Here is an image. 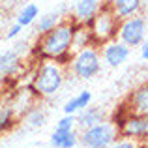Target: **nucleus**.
<instances>
[{"instance_id":"obj_1","label":"nucleus","mask_w":148,"mask_h":148,"mask_svg":"<svg viewBox=\"0 0 148 148\" xmlns=\"http://www.w3.org/2000/svg\"><path fill=\"white\" fill-rule=\"evenodd\" d=\"M75 28H77V23L69 17V19H64L60 25H56L53 30L38 36V41L32 45V53H30L34 62H41V60L56 62L62 56L73 54L71 45H73Z\"/></svg>"},{"instance_id":"obj_2","label":"nucleus","mask_w":148,"mask_h":148,"mask_svg":"<svg viewBox=\"0 0 148 148\" xmlns=\"http://www.w3.org/2000/svg\"><path fill=\"white\" fill-rule=\"evenodd\" d=\"M30 81L34 84L38 99H47L56 96L60 88L64 86L66 81V68L56 64L54 60H41L36 62L32 73H30Z\"/></svg>"},{"instance_id":"obj_3","label":"nucleus","mask_w":148,"mask_h":148,"mask_svg":"<svg viewBox=\"0 0 148 148\" xmlns=\"http://www.w3.org/2000/svg\"><path fill=\"white\" fill-rule=\"evenodd\" d=\"M118 25H120V19L112 11L109 0H105L103 6L99 8V11L96 13V17L88 23L92 41H94L96 47H101L107 41L116 40V36H118Z\"/></svg>"},{"instance_id":"obj_4","label":"nucleus","mask_w":148,"mask_h":148,"mask_svg":"<svg viewBox=\"0 0 148 148\" xmlns=\"http://www.w3.org/2000/svg\"><path fill=\"white\" fill-rule=\"evenodd\" d=\"M101 64H103V60H101L99 47L88 45V47L73 53L68 69L73 73V77H77L81 81H88V79H94L96 75H99Z\"/></svg>"},{"instance_id":"obj_5","label":"nucleus","mask_w":148,"mask_h":148,"mask_svg":"<svg viewBox=\"0 0 148 148\" xmlns=\"http://www.w3.org/2000/svg\"><path fill=\"white\" fill-rule=\"evenodd\" d=\"M118 139V127L111 120L81 130V146L83 148H111Z\"/></svg>"},{"instance_id":"obj_6","label":"nucleus","mask_w":148,"mask_h":148,"mask_svg":"<svg viewBox=\"0 0 148 148\" xmlns=\"http://www.w3.org/2000/svg\"><path fill=\"white\" fill-rule=\"evenodd\" d=\"M118 38L127 47H141L146 40V19L141 13L133 17L122 19L118 25Z\"/></svg>"},{"instance_id":"obj_7","label":"nucleus","mask_w":148,"mask_h":148,"mask_svg":"<svg viewBox=\"0 0 148 148\" xmlns=\"http://www.w3.org/2000/svg\"><path fill=\"white\" fill-rule=\"evenodd\" d=\"M25 69L26 66L23 62V56L13 47L8 51H2L0 53V86L10 84L11 81L21 79Z\"/></svg>"},{"instance_id":"obj_8","label":"nucleus","mask_w":148,"mask_h":148,"mask_svg":"<svg viewBox=\"0 0 148 148\" xmlns=\"http://www.w3.org/2000/svg\"><path fill=\"white\" fill-rule=\"evenodd\" d=\"M118 135L122 139H131V141H143L148 137V116L127 112L124 120L118 124Z\"/></svg>"},{"instance_id":"obj_9","label":"nucleus","mask_w":148,"mask_h":148,"mask_svg":"<svg viewBox=\"0 0 148 148\" xmlns=\"http://www.w3.org/2000/svg\"><path fill=\"white\" fill-rule=\"evenodd\" d=\"M101 60H103L105 66L109 68H120L124 66L127 60H130L131 54V47H127L126 43H122L120 40H111L105 45H101Z\"/></svg>"},{"instance_id":"obj_10","label":"nucleus","mask_w":148,"mask_h":148,"mask_svg":"<svg viewBox=\"0 0 148 148\" xmlns=\"http://www.w3.org/2000/svg\"><path fill=\"white\" fill-rule=\"evenodd\" d=\"M69 17H71V8H68V6H60L58 10L47 11V13H43L41 17H38V21L34 23V25H36V34L41 36V34L53 30L56 25H60L64 19H69Z\"/></svg>"},{"instance_id":"obj_11","label":"nucleus","mask_w":148,"mask_h":148,"mask_svg":"<svg viewBox=\"0 0 148 148\" xmlns=\"http://www.w3.org/2000/svg\"><path fill=\"white\" fill-rule=\"evenodd\" d=\"M101 6H103L101 0H75L71 8V19L79 25H88L96 17Z\"/></svg>"},{"instance_id":"obj_12","label":"nucleus","mask_w":148,"mask_h":148,"mask_svg":"<svg viewBox=\"0 0 148 148\" xmlns=\"http://www.w3.org/2000/svg\"><path fill=\"white\" fill-rule=\"evenodd\" d=\"M21 122L25 124L28 130H41V127L49 122V111L45 109L43 103L40 105L36 101V103L21 116Z\"/></svg>"},{"instance_id":"obj_13","label":"nucleus","mask_w":148,"mask_h":148,"mask_svg":"<svg viewBox=\"0 0 148 148\" xmlns=\"http://www.w3.org/2000/svg\"><path fill=\"white\" fill-rule=\"evenodd\" d=\"M49 145L51 148H77L81 145V133L77 130H53Z\"/></svg>"},{"instance_id":"obj_14","label":"nucleus","mask_w":148,"mask_h":148,"mask_svg":"<svg viewBox=\"0 0 148 148\" xmlns=\"http://www.w3.org/2000/svg\"><path fill=\"white\" fill-rule=\"evenodd\" d=\"M130 112H135V114H145L148 116V84H143V86L135 88L130 96H127L126 103Z\"/></svg>"},{"instance_id":"obj_15","label":"nucleus","mask_w":148,"mask_h":148,"mask_svg":"<svg viewBox=\"0 0 148 148\" xmlns=\"http://www.w3.org/2000/svg\"><path fill=\"white\" fill-rule=\"evenodd\" d=\"M75 116H77V127L79 130H86V127H92L96 124H101L105 120H109L107 111L103 107H92V105H88L86 109H83Z\"/></svg>"},{"instance_id":"obj_16","label":"nucleus","mask_w":148,"mask_h":148,"mask_svg":"<svg viewBox=\"0 0 148 148\" xmlns=\"http://www.w3.org/2000/svg\"><path fill=\"white\" fill-rule=\"evenodd\" d=\"M112 11L116 13V17L122 21V19L133 17V15H139L143 10V4L145 0H109Z\"/></svg>"},{"instance_id":"obj_17","label":"nucleus","mask_w":148,"mask_h":148,"mask_svg":"<svg viewBox=\"0 0 148 148\" xmlns=\"http://www.w3.org/2000/svg\"><path fill=\"white\" fill-rule=\"evenodd\" d=\"M19 120H21V116H19L17 111L13 109L11 101H4V103H0V135L11 131L19 124Z\"/></svg>"},{"instance_id":"obj_18","label":"nucleus","mask_w":148,"mask_h":148,"mask_svg":"<svg viewBox=\"0 0 148 148\" xmlns=\"http://www.w3.org/2000/svg\"><path fill=\"white\" fill-rule=\"evenodd\" d=\"M90 103H92V92L83 90V92H79V94L71 96V98L66 101L62 111H64V114H79V112L83 111V109H86Z\"/></svg>"},{"instance_id":"obj_19","label":"nucleus","mask_w":148,"mask_h":148,"mask_svg":"<svg viewBox=\"0 0 148 148\" xmlns=\"http://www.w3.org/2000/svg\"><path fill=\"white\" fill-rule=\"evenodd\" d=\"M38 17H40V8H38V4L28 2L19 10L17 17H15V23H19L23 28H26V26H32L34 23L38 21Z\"/></svg>"},{"instance_id":"obj_20","label":"nucleus","mask_w":148,"mask_h":148,"mask_svg":"<svg viewBox=\"0 0 148 148\" xmlns=\"http://www.w3.org/2000/svg\"><path fill=\"white\" fill-rule=\"evenodd\" d=\"M88 45H94V41H92V34H90V28H88V25H79V23H77L75 34H73L71 51L75 53V51L84 49V47H88Z\"/></svg>"},{"instance_id":"obj_21","label":"nucleus","mask_w":148,"mask_h":148,"mask_svg":"<svg viewBox=\"0 0 148 148\" xmlns=\"http://www.w3.org/2000/svg\"><path fill=\"white\" fill-rule=\"evenodd\" d=\"M54 130H77V116L75 114H64L56 120Z\"/></svg>"},{"instance_id":"obj_22","label":"nucleus","mask_w":148,"mask_h":148,"mask_svg":"<svg viewBox=\"0 0 148 148\" xmlns=\"http://www.w3.org/2000/svg\"><path fill=\"white\" fill-rule=\"evenodd\" d=\"M21 32H23V26L19 25V23H13V25L6 30L4 38H6V40H17V38L21 36Z\"/></svg>"},{"instance_id":"obj_23","label":"nucleus","mask_w":148,"mask_h":148,"mask_svg":"<svg viewBox=\"0 0 148 148\" xmlns=\"http://www.w3.org/2000/svg\"><path fill=\"white\" fill-rule=\"evenodd\" d=\"M111 148H139V141H131V139H122L120 137Z\"/></svg>"},{"instance_id":"obj_24","label":"nucleus","mask_w":148,"mask_h":148,"mask_svg":"<svg viewBox=\"0 0 148 148\" xmlns=\"http://www.w3.org/2000/svg\"><path fill=\"white\" fill-rule=\"evenodd\" d=\"M141 58L143 60H148V36H146L145 43L141 45Z\"/></svg>"},{"instance_id":"obj_25","label":"nucleus","mask_w":148,"mask_h":148,"mask_svg":"<svg viewBox=\"0 0 148 148\" xmlns=\"http://www.w3.org/2000/svg\"><path fill=\"white\" fill-rule=\"evenodd\" d=\"M0 38H2V25H0Z\"/></svg>"}]
</instances>
